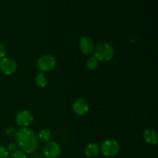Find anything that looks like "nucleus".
<instances>
[{"label": "nucleus", "instance_id": "obj_10", "mask_svg": "<svg viewBox=\"0 0 158 158\" xmlns=\"http://www.w3.org/2000/svg\"><path fill=\"white\" fill-rule=\"evenodd\" d=\"M143 140L146 143L151 145H155L158 143L157 133L153 129L145 130L143 133Z\"/></svg>", "mask_w": 158, "mask_h": 158}, {"label": "nucleus", "instance_id": "obj_16", "mask_svg": "<svg viewBox=\"0 0 158 158\" xmlns=\"http://www.w3.org/2000/svg\"><path fill=\"white\" fill-rule=\"evenodd\" d=\"M10 154L5 147L0 146V158H9Z\"/></svg>", "mask_w": 158, "mask_h": 158}, {"label": "nucleus", "instance_id": "obj_3", "mask_svg": "<svg viewBox=\"0 0 158 158\" xmlns=\"http://www.w3.org/2000/svg\"><path fill=\"white\" fill-rule=\"evenodd\" d=\"M120 143L114 139L105 140L100 147V152L105 157H114L117 155L120 151Z\"/></svg>", "mask_w": 158, "mask_h": 158}, {"label": "nucleus", "instance_id": "obj_12", "mask_svg": "<svg viewBox=\"0 0 158 158\" xmlns=\"http://www.w3.org/2000/svg\"><path fill=\"white\" fill-rule=\"evenodd\" d=\"M37 137H38L39 141H41L43 143H48L52 139V133L49 129L44 128L39 132Z\"/></svg>", "mask_w": 158, "mask_h": 158}, {"label": "nucleus", "instance_id": "obj_9", "mask_svg": "<svg viewBox=\"0 0 158 158\" xmlns=\"http://www.w3.org/2000/svg\"><path fill=\"white\" fill-rule=\"evenodd\" d=\"M94 47H95L94 42L90 37L88 35H85V36L80 38V41H79V48L82 53H83L84 55H89L91 52H93Z\"/></svg>", "mask_w": 158, "mask_h": 158}, {"label": "nucleus", "instance_id": "obj_8", "mask_svg": "<svg viewBox=\"0 0 158 158\" xmlns=\"http://www.w3.org/2000/svg\"><path fill=\"white\" fill-rule=\"evenodd\" d=\"M89 103L86 99L83 98V97L76 99L73 103V110L74 113L80 117L86 115L89 111Z\"/></svg>", "mask_w": 158, "mask_h": 158}, {"label": "nucleus", "instance_id": "obj_14", "mask_svg": "<svg viewBox=\"0 0 158 158\" xmlns=\"http://www.w3.org/2000/svg\"><path fill=\"white\" fill-rule=\"evenodd\" d=\"M98 65L99 62L94 57H91V58L88 59L86 63V68H87V69H89L90 71H94L95 69H97V68L98 67Z\"/></svg>", "mask_w": 158, "mask_h": 158}, {"label": "nucleus", "instance_id": "obj_1", "mask_svg": "<svg viewBox=\"0 0 158 158\" xmlns=\"http://www.w3.org/2000/svg\"><path fill=\"white\" fill-rule=\"evenodd\" d=\"M15 140L20 151L25 154H33L38 150L40 141L35 131L28 127H20L15 131Z\"/></svg>", "mask_w": 158, "mask_h": 158}, {"label": "nucleus", "instance_id": "obj_2", "mask_svg": "<svg viewBox=\"0 0 158 158\" xmlns=\"http://www.w3.org/2000/svg\"><path fill=\"white\" fill-rule=\"evenodd\" d=\"M115 55L114 47L107 43H100L94 47L93 57L97 59L98 62H109L113 60Z\"/></svg>", "mask_w": 158, "mask_h": 158}, {"label": "nucleus", "instance_id": "obj_18", "mask_svg": "<svg viewBox=\"0 0 158 158\" xmlns=\"http://www.w3.org/2000/svg\"><path fill=\"white\" fill-rule=\"evenodd\" d=\"M6 48L2 43H0V59H3L6 56Z\"/></svg>", "mask_w": 158, "mask_h": 158}, {"label": "nucleus", "instance_id": "obj_5", "mask_svg": "<svg viewBox=\"0 0 158 158\" xmlns=\"http://www.w3.org/2000/svg\"><path fill=\"white\" fill-rule=\"evenodd\" d=\"M17 70V63L13 59L4 57L0 60V71L5 75L10 76Z\"/></svg>", "mask_w": 158, "mask_h": 158}, {"label": "nucleus", "instance_id": "obj_17", "mask_svg": "<svg viewBox=\"0 0 158 158\" xmlns=\"http://www.w3.org/2000/svg\"><path fill=\"white\" fill-rule=\"evenodd\" d=\"M6 149L8 150V151H9V153L15 152V151L17 150L16 143H13V142H12V143H9V144H8V147Z\"/></svg>", "mask_w": 158, "mask_h": 158}, {"label": "nucleus", "instance_id": "obj_7", "mask_svg": "<svg viewBox=\"0 0 158 158\" xmlns=\"http://www.w3.org/2000/svg\"><path fill=\"white\" fill-rule=\"evenodd\" d=\"M33 121V115L30 111L23 110L19 111L15 117L16 124L20 127H27Z\"/></svg>", "mask_w": 158, "mask_h": 158}, {"label": "nucleus", "instance_id": "obj_11", "mask_svg": "<svg viewBox=\"0 0 158 158\" xmlns=\"http://www.w3.org/2000/svg\"><path fill=\"white\" fill-rule=\"evenodd\" d=\"M100 152V146L96 143H90L84 149L85 155L89 158H94L99 155Z\"/></svg>", "mask_w": 158, "mask_h": 158}, {"label": "nucleus", "instance_id": "obj_6", "mask_svg": "<svg viewBox=\"0 0 158 158\" xmlns=\"http://www.w3.org/2000/svg\"><path fill=\"white\" fill-rule=\"evenodd\" d=\"M43 154L46 158H57L61 154V148L56 142L49 141L43 148Z\"/></svg>", "mask_w": 158, "mask_h": 158}, {"label": "nucleus", "instance_id": "obj_4", "mask_svg": "<svg viewBox=\"0 0 158 158\" xmlns=\"http://www.w3.org/2000/svg\"><path fill=\"white\" fill-rule=\"evenodd\" d=\"M56 66V60L50 54H45L37 60V67L41 73L52 71Z\"/></svg>", "mask_w": 158, "mask_h": 158}, {"label": "nucleus", "instance_id": "obj_13", "mask_svg": "<svg viewBox=\"0 0 158 158\" xmlns=\"http://www.w3.org/2000/svg\"><path fill=\"white\" fill-rule=\"evenodd\" d=\"M35 84L40 87L43 88L47 85L48 83V77L44 73H39L36 74L35 77Z\"/></svg>", "mask_w": 158, "mask_h": 158}, {"label": "nucleus", "instance_id": "obj_15", "mask_svg": "<svg viewBox=\"0 0 158 158\" xmlns=\"http://www.w3.org/2000/svg\"><path fill=\"white\" fill-rule=\"evenodd\" d=\"M9 158H28L26 154H25L24 152H23L20 150H16L15 152L11 153Z\"/></svg>", "mask_w": 158, "mask_h": 158}]
</instances>
